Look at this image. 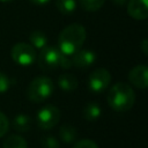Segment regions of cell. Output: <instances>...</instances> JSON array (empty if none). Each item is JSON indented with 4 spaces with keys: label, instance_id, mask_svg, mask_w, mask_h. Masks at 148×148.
I'll return each instance as SVG.
<instances>
[{
    "label": "cell",
    "instance_id": "cell-21",
    "mask_svg": "<svg viewBox=\"0 0 148 148\" xmlns=\"http://www.w3.org/2000/svg\"><path fill=\"white\" fill-rule=\"evenodd\" d=\"M72 148H98V146L94 140L83 139V140H80L76 143H74V146Z\"/></svg>",
    "mask_w": 148,
    "mask_h": 148
},
{
    "label": "cell",
    "instance_id": "cell-15",
    "mask_svg": "<svg viewBox=\"0 0 148 148\" xmlns=\"http://www.w3.org/2000/svg\"><path fill=\"white\" fill-rule=\"evenodd\" d=\"M29 42L35 49L42 50L47 44V36L42 30H34L29 35Z\"/></svg>",
    "mask_w": 148,
    "mask_h": 148
},
{
    "label": "cell",
    "instance_id": "cell-27",
    "mask_svg": "<svg viewBox=\"0 0 148 148\" xmlns=\"http://www.w3.org/2000/svg\"><path fill=\"white\" fill-rule=\"evenodd\" d=\"M13 0H0V2H3V3H6V2H12Z\"/></svg>",
    "mask_w": 148,
    "mask_h": 148
},
{
    "label": "cell",
    "instance_id": "cell-22",
    "mask_svg": "<svg viewBox=\"0 0 148 148\" xmlns=\"http://www.w3.org/2000/svg\"><path fill=\"white\" fill-rule=\"evenodd\" d=\"M9 86H10V81L8 76L5 73L0 72V94L6 92L9 89Z\"/></svg>",
    "mask_w": 148,
    "mask_h": 148
},
{
    "label": "cell",
    "instance_id": "cell-4",
    "mask_svg": "<svg viewBox=\"0 0 148 148\" xmlns=\"http://www.w3.org/2000/svg\"><path fill=\"white\" fill-rule=\"evenodd\" d=\"M12 59L20 66H30L36 60V49L24 42L16 43L10 50Z\"/></svg>",
    "mask_w": 148,
    "mask_h": 148
},
{
    "label": "cell",
    "instance_id": "cell-6",
    "mask_svg": "<svg viewBox=\"0 0 148 148\" xmlns=\"http://www.w3.org/2000/svg\"><path fill=\"white\" fill-rule=\"evenodd\" d=\"M61 52L58 47L54 46H45L40 50L37 62L42 71H53L59 67Z\"/></svg>",
    "mask_w": 148,
    "mask_h": 148
},
{
    "label": "cell",
    "instance_id": "cell-20",
    "mask_svg": "<svg viewBox=\"0 0 148 148\" xmlns=\"http://www.w3.org/2000/svg\"><path fill=\"white\" fill-rule=\"evenodd\" d=\"M9 130V121L7 116L0 111V138L5 136Z\"/></svg>",
    "mask_w": 148,
    "mask_h": 148
},
{
    "label": "cell",
    "instance_id": "cell-14",
    "mask_svg": "<svg viewBox=\"0 0 148 148\" xmlns=\"http://www.w3.org/2000/svg\"><path fill=\"white\" fill-rule=\"evenodd\" d=\"M59 135L65 143H73L76 141L77 131L71 124H64L59 130Z\"/></svg>",
    "mask_w": 148,
    "mask_h": 148
},
{
    "label": "cell",
    "instance_id": "cell-23",
    "mask_svg": "<svg viewBox=\"0 0 148 148\" xmlns=\"http://www.w3.org/2000/svg\"><path fill=\"white\" fill-rule=\"evenodd\" d=\"M72 66H73V64H72L71 56H67V54L61 53V54H60V60H59V67L65 68V69H68V68H71Z\"/></svg>",
    "mask_w": 148,
    "mask_h": 148
},
{
    "label": "cell",
    "instance_id": "cell-19",
    "mask_svg": "<svg viewBox=\"0 0 148 148\" xmlns=\"http://www.w3.org/2000/svg\"><path fill=\"white\" fill-rule=\"evenodd\" d=\"M40 146L42 148H60L59 141L52 135H44L40 139Z\"/></svg>",
    "mask_w": 148,
    "mask_h": 148
},
{
    "label": "cell",
    "instance_id": "cell-16",
    "mask_svg": "<svg viewBox=\"0 0 148 148\" xmlns=\"http://www.w3.org/2000/svg\"><path fill=\"white\" fill-rule=\"evenodd\" d=\"M3 148H28V143L21 135L12 134L3 141Z\"/></svg>",
    "mask_w": 148,
    "mask_h": 148
},
{
    "label": "cell",
    "instance_id": "cell-7",
    "mask_svg": "<svg viewBox=\"0 0 148 148\" xmlns=\"http://www.w3.org/2000/svg\"><path fill=\"white\" fill-rule=\"evenodd\" d=\"M111 82V74L106 68H96L94 69L88 79V88L92 92H103Z\"/></svg>",
    "mask_w": 148,
    "mask_h": 148
},
{
    "label": "cell",
    "instance_id": "cell-8",
    "mask_svg": "<svg viewBox=\"0 0 148 148\" xmlns=\"http://www.w3.org/2000/svg\"><path fill=\"white\" fill-rule=\"evenodd\" d=\"M128 80L134 87L146 89L148 86V67L146 65L134 66L128 72Z\"/></svg>",
    "mask_w": 148,
    "mask_h": 148
},
{
    "label": "cell",
    "instance_id": "cell-18",
    "mask_svg": "<svg viewBox=\"0 0 148 148\" xmlns=\"http://www.w3.org/2000/svg\"><path fill=\"white\" fill-rule=\"evenodd\" d=\"M105 0H80V6L87 12H96L104 5Z\"/></svg>",
    "mask_w": 148,
    "mask_h": 148
},
{
    "label": "cell",
    "instance_id": "cell-3",
    "mask_svg": "<svg viewBox=\"0 0 148 148\" xmlns=\"http://www.w3.org/2000/svg\"><path fill=\"white\" fill-rule=\"evenodd\" d=\"M54 91V83L49 76L32 79L27 88V97L34 103H42L50 98Z\"/></svg>",
    "mask_w": 148,
    "mask_h": 148
},
{
    "label": "cell",
    "instance_id": "cell-17",
    "mask_svg": "<svg viewBox=\"0 0 148 148\" xmlns=\"http://www.w3.org/2000/svg\"><path fill=\"white\" fill-rule=\"evenodd\" d=\"M57 9L64 15H71L76 9V0H56Z\"/></svg>",
    "mask_w": 148,
    "mask_h": 148
},
{
    "label": "cell",
    "instance_id": "cell-26",
    "mask_svg": "<svg viewBox=\"0 0 148 148\" xmlns=\"http://www.w3.org/2000/svg\"><path fill=\"white\" fill-rule=\"evenodd\" d=\"M111 1L113 2V5H114V6H118V7H121V6H124V5H126L128 0H111Z\"/></svg>",
    "mask_w": 148,
    "mask_h": 148
},
{
    "label": "cell",
    "instance_id": "cell-10",
    "mask_svg": "<svg viewBox=\"0 0 148 148\" xmlns=\"http://www.w3.org/2000/svg\"><path fill=\"white\" fill-rule=\"evenodd\" d=\"M126 10L135 20H146L148 16V0H130Z\"/></svg>",
    "mask_w": 148,
    "mask_h": 148
},
{
    "label": "cell",
    "instance_id": "cell-2",
    "mask_svg": "<svg viewBox=\"0 0 148 148\" xmlns=\"http://www.w3.org/2000/svg\"><path fill=\"white\" fill-rule=\"evenodd\" d=\"M109 106L117 112H125L132 109L135 102V92L133 88L125 82L114 83L106 97Z\"/></svg>",
    "mask_w": 148,
    "mask_h": 148
},
{
    "label": "cell",
    "instance_id": "cell-12",
    "mask_svg": "<svg viewBox=\"0 0 148 148\" xmlns=\"http://www.w3.org/2000/svg\"><path fill=\"white\" fill-rule=\"evenodd\" d=\"M102 109L98 103L96 102H89L86 104V106L82 110V116L88 121H94L101 117Z\"/></svg>",
    "mask_w": 148,
    "mask_h": 148
},
{
    "label": "cell",
    "instance_id": "cell-11",
    "mask_svg": "<svg viewBox=\"0 0 148 148\" xmlns=\"http://www.w3.org/2000/svg\"><path fill=\"white\" fill-rule=\"evenodd\" d=\"M58 86L61 90L64 91H73L77 88V79L75 75L73 74H69V73H65V74H61L59 77H58Z\"/></svg>",
    "mask_w": 148,
    "mask_h": 148
},
{
    "label": "cell",
    "instance_id": "cell-25",
    "mask_svg": "<svg viewBox=\"0 0 148 148\" xmlns=\"http://www.w3.org/2000/svg\"><path fill=\"white\" fill-rule=\"evenodd\" d=\"M32 5H36V6H44L46 3H49L51 0H29Z\"/></svg>",
    "mask_w": 148,
    "mask_h": 148
},
{
    "label": "cell",
    "instance_id": "cell-5",
    "mask_svg": "<svg viewBox=\"0 0 148 148\" xmlns=\"http://www.w3.org/2000/svg\"><path fill=\"white\" fill-rule=\"evenodd\" d=\"M36 120L39 128L51 130L60 120V110L53 104H46L37 111Z\"/></svg>",
    "mask_w": 148,
    "mask_h": 148
},
{
    "label": "cell",
    "instance_id": "cell-1",
    "mask_svg": "<svg viewBox=\"0 0 148 148\" xmlns=\"http://www.w3.org/2000/svg\"><path fill=\"white\" fill-rule=\"evenodd\" d=\"M87 37L86 28L79 23H73L64 28L58 37V49L61 53L72 56L81 49Z\"/></svg>",
    "mask_w": 148,
    "mask_h": 148
},
{
    "label": "cell",
    "instance_id": "cell-24",
    "mask_svg": "<svg viewBox=\"0 0 148 148\" xmlns=\"http://www.w3.org/2000/svg\"><path fill=\"white\" fill-rule=\"evenodd\" d=\"M140 47H141V51L143 52V54L145 56H148V39L147 38H143L142 39Z\"/></svg>",
    "mask_w": 148,
    "mask_h": 148
},
{
    "label": "cell",
    "instance_id": "cell-13",
    "mask_svg": "<svg viewBox=\"0 0 148 148\" xmlns=\"http://www.w3.org/2000/svg\"><path fill=\"white\" fill-rule=\"evenodd\" d=\"M31 127V118L25 113H17L13 119V128L17 132H27Z\"/></svg>",
    "mask_w": 148,
    "mask_h": 148
},
{
    "label": "cell",
    "instance_id": "cell-9",
    "mask_svg": "<svg viewBox=\"0 0 148 148\" xmlns=\"http://www.w3.org/2000/svg\"><path fill=\"white\" fill-rule=\"evenodd\" d=\"M72 59V64L73 66H75L76 68H88L90 67L95 60H96V54L91 51V50H77L75 53H73L71 56Z\"/></svg>",
    "mask_w": 148,
    "mask_h": 148
}]
</instances>
